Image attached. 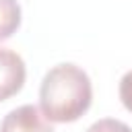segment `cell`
Masks as SVG:
<instances>
[{
    "label": "cell",
    "instance_id": "obj_1",
    "mask_svg": "<svg viewBox=\"0 0 132 132\" xmlns=\"http://www.w3.org/2000/svg\"><path fill=\"white\" fill-rule=\"evenodd\" d=\"M93 99L89 74L76 64H58L50 68L39 87V109L50 122L66 124L78 120Z\"/></svg>",
    "mask_w": 132,
    "mask_h": 132
},
{
    "label": "cell",
    "instance_id": "obj_2",
    "mask_svg": "<svg viewBox=\"0 0 132 132\" xmlns=\"http://www.w3.org/2000/svg\"><path fill=\"white\" fill-rule=\"evenodd\" d=\"M0 132H54V128L37 105L27 103L10 109L4 116Z\"/></svg>",
    "mask_w": 132,
    "mask_h": 132
},
{
    "label": "cell",
    "instance_id": "obj_3",
    "mask_svg": "<svg viewBox=\"0 0 132 132\" xmlns=\"http://www.w3.org/2000/svg\"><path fill=\"white\" fill-rule=\"evenodd\" d=\"M25 76H27V68L23 58L0 45V101L16 95L23 85H25Z\"/></svg>",
    "mask_w": 132,
    "mask_h": 132
},
{
    "label": "cell",
    "instance_id": "obj_4",
    "mask_svg": "<svg viewBox=\"0 0 132 132\" xmlns=\"http://www.w3.org/2000/svg\"><path fill=\"white\" fill-rule=\"evenodd\" d=\"M21 25V6L16 0H0V41L8 39Z\"/></svg>",
    "mask_w": 132,
    "mask_h": 132
},
{
    "label": "cell",
    "instance_id": "obj_5",
    "mask_svg": "<svg viewBox=\"0 0 132 132\" xmlns=\"http://www.w3.org/2000/svg\"><path fill=\"white\" fill-rule=\"evenodd\" d=\"M87 132H132V128L120 120H113V118H103V120H97L93 122Z\"/></svg>",
    "mask_w": 132,
    "mask_h": 132
},
{
    "label": "cell",
    "instance_id": "obj_6",
    "mask_svg": "<svg viewBox=\"0 0 132 132\" xmlns=\"http://www.w3.org/2000/svg\"><path fill=\"white\" fill-rule=\"evenodd\" d=\"M120 99L128 111H132V70H128L120 80Z\"/></svg>",
    "mask_w": 132,
    "mask_h": 132
}]
</instances>
